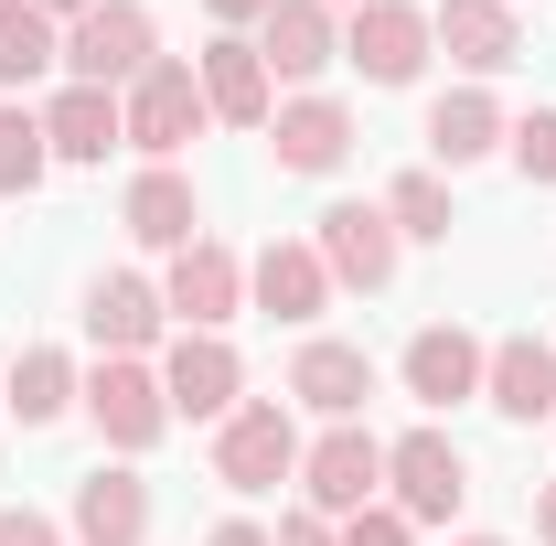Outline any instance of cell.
Instances as JSON below:
<instances>
[{"instance_id":"cell-1","label":"cell","mask_w":556,"mask_h":546,"mask_svg":"<svg viewBox=\"0 0 556 546\" xmlns=\"http://www.w3.org/2000/svg\"><path fill=\"white\" fill-rule=\"evenodd\" d=\"M150 65H161V22H150V0H97L86 22H65V86H108V97H129Z\"/></svg>"},{"instance_id":"cell-2","label":"cell","mask_w":556,"mask_h":546,"mask_svg":"<svg viewBox=\"0 0 556 546\" xmlns=\"http://www.w3.org/2000/svg\"><path fill=\"white\" fill-rule=\"evenodd\" d=\"M300 418H289V397H247V408L214 429V482L225 493H278V482H300Z\"/></svg>"},{"instance_id":"cell-3","label":"cell","mask_w":556,"mask_h":546,"mask_svg":"<svg viewBox=\"0 0 556 546\" xmlns=\"http://www.w3.org/2000/svg\"><path fill=\"white\" fill-rule=\"evenodd\" d=\"M386 504L407 514V525H450L460 504H471V461H460V439L428 418L407 439H386Z\"/></svg>"},{"instance_id":"cell-4","label":"cell","mask_w":556,"mask_h":546,"mask_svg":"<svg viewBox=\"0 0 556 546\" xmlns=\"http://www.w3.org/2000/svg\"><path fill=\"white\" fill-rule=\"evenodd\" d=\"M300 504H311V514H332V525H353L364 504H386V439H375L364 418L321 429V439L300 450Z\"/></svg>"},{"instance_id":"cell-5","label":"cell","mask_w":556,"mask_h":546,"mask_svg":"<svg viewBox=\"0 0 556 546\" xmlns=\"http://www.w3.org/2000/svg\"><path fill=\"white\" fill-rule=\"evenodd\" d=\"M118 119H129V150H139V161H182V150H193V139L214 129L204 75L182 65V54H161V65L139 75L129 97H118Z\"/></svg>"},{"instance_id":"cell-6","label":"cell","mask_w":556,"mask_h":546,"mask_svg":"<svg viewBox=\"0 0 556 546\" xmlns=\"http://www.w3.org/2000/svg\"><path fill=\"white\" fill-rule=\"evenodd\" d=\"M86 418H97V439H108L118 461L161 450V429H172L161 364H139V353H97V375H86Z\"/></svg>"},{"instance_id":"cell-7","label":"cell","mask_w":556,"mask_h":546,"mask_svg":"<svg viewBox=\"0 0 556 546\" xmlns=\"http://www.w3.org/2000/svg\"><path fill=\"white\" fill-rule=\"evenodd\" d=\"M428 54H439V33H428L417 0H364V11H343V65L364 86H417Z\"/></svg>"},{"instance_id":"cell-8","label":"cell","mask_w":556,"mask_h":546,"mask_svg":"<svg viewBox=\"0 0 556 546\" xmlns=\"http://www.w3.org/2000/svg\"><path fill=\"white\" fill-rule=\"evenodd\" d=\"M311 247H321V269H332V289H396V269H407V236L386 225V204H321V225H311Z\"/></svg>"},{"instance_id":"cell-9","label":"cell","mask_w":556,"mask_h":546,"mask_svg":"<svg viewBox=\"0 0 556 546\" xmlns=\"http://www.w3.org/2000/svg\"><path fill=\"white\" fill-rule=\"evenodd\" d=\"M161 397H172V418L225 429V418L247 408V364H236V343H225V333H172V343H161Z\"/></svg>"},{"instance_id":"cell-10","label":"cell","mask_w":556,"mask_h":546,"mask_svg":"<svg viewBox=\"0 0 556 546\" xmlns=\"http://www.w3.org/2000/svg\"><path fill=\"white\" fill-rule=\"evenodd\" d=\"M161 311H172L182 333H225V322L247 311V258H236L225 236H193V247L172 258V278H161Z\"/></svg>"},{"instance_id":"cell-11","label":"cell","mask_w":556,"mask_h":546,"mask_svg":"<svg viewBox=\"0 0 556 546\" xmlns=\"http://www.w3.org/2000/svg\"><path fill=\"white\" fill-rule=\"evenodd\" d=\"M364 397H375V353L343 333H311L300 353H289V408H311L321 429H343V418H364Z\"/></svg>"},{"instance_id":"cell-12","label":"cell","mask_w":556,"mask_h":546,"mask_svg":"<svg viewBox=\"0 0 556 546\" xmlns=\"http://www.w3.org/2000/svg\"><path fill=\"white\" fill-rule=\"evenodd\" d=\"M268 150H278V172L321 183V172H343V161H353V108L332 97V86H300V97H278Z\"/></svg>"},{"instance_id":"cell-13","label":"cell","mask_w":556,"mask_h":546,"mask_svg":"<svg viewBox=\"0 0 556 546\" xmlns=\"http://www.w3.org/2000/svg\"><path fill=\"white\" fill-rule=\"evenodd\" d=\"M193 75H204L214 129H268L278 119V75H268V54H257V33H214L204 54H193Z\"/></svg>"},{"instance_id":"cell-14","label":"cell","mask_w":556,"mask_h":546,"mask_svg":"<svg viewBox=\"0 0 556 546\" xmlns=\"http://www.w3.org/2000/svg\"><path fill=\"white\" fill-rule=\"evenodd\" d=\"M428 33H439V54L471 75H503V65H525V11L514 0H428Z\"/></svg>"},{"instance_id":"cell-15","label":"cell","mask_w":556,"mask_h":546,"mask_svg":"<svg viewBox=\"0 0 556 546\" xmlns=\"http://www.w3.org/2000/svg\"><path fill=\"white\" fill-rule=\"evenodd\" d=\"M118 225H129V247L182 258V247L204 236V194H193V172H182V161H139V183L118 194Z\"/></svg>"},{"instance_id":"cell-16","label":"cell","mask_w":556,"mask_h":546,"mask_svg":"<svg viewBox=\"0 0 556 546\" xmlns=\"http://www.w3.org/2000/svg\"><path fill=\"white\" fill-rule=\"evenodd\" d=\"M247 300H257L268 322H300V333H311V322L332 311V269H321V247H311V236H268V247L247 258Z\"/></svg>"},{"instance_id":"cell-17","label":"cell","mask_w":556,"mask_h":546,"mask_svg":"<svg viewBox=\"0 0 556 546\" xmlns=\"http://www.w3.org/2000/svg\"><path fill=\"white\" fill-rule=\"evenodd\" d=\"M150 482H139V461H97V472L75 482V514H65V536L75 546H150Z\"/></svg>"},{"instance_id":"cell-18","label":"cell","mask_w":556,"mask_h":546,"mask_svg":"<svg viewBox=\"0 0 556 546\" xmlns=\"http://www.w3.org/2000/svg\"><path fill=\"white\" fill-rule=\"evenodd\" d=\"M257 54H268V75H289V86H321V75L343 65V11H332V0H278L268 22H257Z\"/></svg>"},{"instance_id":"cell-19","label":"cell","mask_w":556,"mask_h":546,"mask_svg":"<svg viewBox=\"0 0 556 546\" xmlns=\"http://www.w3.org/2000/svg\"><path fill=\"white\" fill-rule=\"evenodd\" d=\"M482 364H492V343H471L460 322H428V333L396 353V375H407L417 408H471V397H482Z\"/></svg>"},{"instance_id":"cell-20","label":"cell","mask_w":556,"mask_h":546,"mask_svg":"<svg viewBox=\"0 0 556 546\" xmlns=\"http://www.w3.org/2000/svg\"><path fill=\"white\" fill-rule=\"evenodd\" d=\"M482 408H492V418H514V429L556 418V343L503 333V343H492V364H482Z\"/></svg>"},{"instance_id":"cell-21","label":"cell","mask_w":556,"mask_h":546,"mask_svg":"<svg viewBox=\"0 0 556 546\" xmlns=\"http://www.w3.org/2000/svg\"><path fill=\"white\" fill-rule=\"evenodd\" d=\"M503 97L492 86H450V97H428V172H471V161H492L503 150Z\"/></svg>"},{"instance_id":"cell-22","label":"cell","mask_w":556,"mask_h":546,"mask_svg":"<svg viewBox=\"0 0 556 546\" xmlns=\"http://www.w3.org/2000/svg\"><path fill=\"white\" fill-rule=\"evenodd\" d=\"M161 289L139 269H108V278H86V333H97V353H139L150 364V343H161Z\"/></svg>"},{"instance_id":"cell-23","label":"cell","mask_w":556,"mask_h":546,"mask_svg":"<svg viewBox=\"0 0 556 546\" xmlns=\"http://www.w3.org/2000/svg\"><path fill=\"white\" fill-rule=\"evenodd\" d=\"M0 408L22 418V429H54V418L86 408V375H75V353L65 343H22L11 353V375H0Z\"/></svg>"},{"instance_id":"cell-24","label":"cell","mask_w":556,"mask_h":546,"mask_svg":"<svg viewBox=\"0 0 556 546\" xmlns=\"http://www.w3.org/2000/svg\"><path fill=\"white\" fill-rule=\"evenodd\" d=\"M43 150H54V161H108V150H129L118 97H108V86H54V97H43Z\"/></svg>"},{"instance_id":"cell-25","label":"cell","mask_w":556,"mask_h":546,"mask_svg":"<svg viewBox=\"0 0 556 546\" xmlns=\"http://www.w3.org/2000/svg\"><path fill=\"white\" fill-rule=\"evenodd\" d=\"M54 65H65V22H43L33 0H0V97L43 86Z\"/></svg>"},{"instance_id":"cell-26","label":"cell","mask_w":556,"mask_h":546,"mask_svg":"<svg viewBox=\"0 0 556 546\" xmlns=\"http://www.w3.org/2000/svg\"><path fill=\"white\" fill-rule=\"evenodd\" d=\"M375 204H386V225H396L407 247H450V225H460V204H450V172H396Z\"/></svg>"},{"instance_id":"cell-27","label":"cell","mask_w":556,"mask_h":546,"mask_svg":"<svg viewBox=\"0 0 556 546\" xmlns=\"http://www.w3.org/2000/svg\"><path fill=\"white\" fill-rule=\"evenodd\" d=\"M43 172H54V150H43V108L0 97V194H43Z\"/></svg>"},{"instance_id":"cell-28","label":"cell","mask_w":556,"mask_h":546,"mask_svg":"<svg viewBox=\"0 0 556 546\" xmlns=\"http://www.w3.org/2000/svg\"><path fill=\"white\" fill-rule=\"evenodd\" d=\"M503 161H514L525 183H556V108H525V119L503 129Z\"/></svg>"},{"instance_id":"cell-29","label":"cell","mask_w":556,"mask_h":546,"mask_svg":"<svg viewBox=\"0 0 556 546\" xmlns=\"http://www.w3.org/2000/svg\"><path fill=\"white\" fill-rule=\"evenodd\" d=\"M343 546H417V525L396 514V504H364V514L343 525Z\"/></svg>"},{"instance_id":"cell-30","label":"cell","mask_w":556,"mask_h":546,"mask_svg":"<svg viewBox=\"0 0 556 546\" xmlns=\"http://www.w3.org/2000/svg\"><path fill=\"white\" fill-rule=\"evenodd\" d=\"M0 546H65V525L33 514V504H0Z\"/></svg>"},{"instance_id":"cell-31","label":"cell","mask_w":556,"mask_h":546,"mask_svg":"<svg viewBox=\"0 0 556 546\" xmlns=\"http://www.w3.org/2000/svg\"><path fill=\"white\" fill-rule=\"evenodd\" d=\"M268 536H278V546H343V525H332V514H311V504H289Z\"/></svg>"},{"instance_id":"cell-32","label":"cell","mask_w":556,"mask_h":546,"mask_svg":"<svg viewBox=\"0 0 556 546\" xmlns=\"http://www.w3.org/2000/svg\"><path fill=\"white\" fill-rule=\"evenodd\" d=\"M204 11H214V22H225V33H257V22H268L278 0H204Z\"/></svg>"},{"instance_id":"cell-33","label":"cell","mask_w":556,"mask_h":546,"mask_svg":"<svg viewBox=\"0 0 556 546\" xmlns=\"http://www.w3.org/2000/svg\"><path fill=\"white\" fill-rule=\"evenodd\" d=\"M204 546H278V536H268V525H257V514H225V525H214Z\"/></svg>"},{"instance_id":"cell-34","label":"cell","mask_w":556,"mask_h":546,"mask_svg":"<svg viewBox=\"0 0 556 546\" xmlns=\"http://www.w3.org/2000/svg\"><path fill=\"white\" fill-rule=\"evenodd\" d=\"M535 546H556V482L535 493Z\"/></svg>"},{"instance_id":"cell-35","label":"cell","mask_w":556,"mask_h":546,"mask_svg":"<svg viewBox=\"0 0 556 546\" xmlns=\"http://www.w3.org/2000/svg\"><path fill=\"white\" fill-rule=\"evenodd\" d=\"M33 11H43V22H86L97 0H33Z\"/></svg>"},{"instance_id":"cell-36","label":"cell","mask_w":556,"mask_h":546,"mask_svg":"<svg viewBox=\"0 0 556 546\" xmlns=\"http://www.w3.org/2000/svg\"><path fill=\"white\" fill-rule=\"evenodd\" d=\"M450 546H503V536H450Z\"/></svg>"},{"instance_id":"cell-37","label":"cell","mask_w":556,"mask_h":546,"mask_svg":"<svg viewBox=\"0 0 556 546\" xmlns=\"http://www.w3.org/2000/svg\"><path fill=\"white\" fill-rule=\"evenodd\" d=\"M332 11H364V0H332Z\"/></svg>"},{"instance_id":"cell-38","label":"cell","mask_w":556,"mask_h":546,"mask_svg":"<svg viewBox=\"0 0 556 546\" xmlns=\"http://www.w3.org/2000/svg\"><path fill=\"white\" fill-rule=\"evenodd\" d=\"M0 418H11V408H0Z\"/></svg>"}]
</instances>
